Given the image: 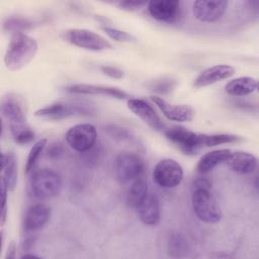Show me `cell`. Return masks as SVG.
I'll return each instance as SVG.
<instances>
[{
    "label": "cell",
    "mask_w": 259,
    "mask_h": 259,
    "mask_svg": "<svg viewBox=\"0 0 259 259\" xmlns=\"http://www.w3.org/2000/svg\"><path fill=\"white\" fill-rule=\"evenodd\" d=\"M37 41L26 33L13 34L4 56L5 66L17 71L29 64L37 53Z\"/></svg>",
    "instance_id": "1"
},
{
    "label": "cell",
    "mask_w": 259,
    "mask_h": 259,
    "mask_svg": "<svg viewBox=\"0 0 259 259\" xmlns=\"http://www.w3.org/2000/svg\"><path fill=\"white\" fill-rule=\"evenodd\" d=\"M62 186L60 174L52 169L44 168L31 173L27 183V190L33 198L46 200L57 196L61 192Z\"/></svg>",
    "instance_id": "2"
},
{
    "label": "cell",
    "mask_w": 259,
    "mask_h": 259,
    "mask_svg": "<svg viewBox=\"0 0 259 259\" xmlns=\"http://www.w3.org/2000/svg\"><path fill=\"white\" fill-rule=\"evenodd\" d=\"M192 209L197 219L206 224H217L222 219V209L211 189L198 188L191 190Z\"/></svg>",
    "instance_id": "3"
},
{
    "label": "cell",
    "mask_w": 259,
    "mask_h": 259,
    "mask_svg": "<svg viewBox=\"0 0 259 259\" xmlns=\"http://www.w3.org/2000/svg\"><path fill=\"white\" fill-rule=\"evenodd\" d=\"M163 134L185 155H194L205 147V134L195 133L181 125L165 128Z\"/></svg>",
    "instance_id": "4"
},
{
    "label": "cell",
    "mask_w": 259,
    "mask_h": 259,
    "mask_svg": "<svg viewBox=\"0 0 259 259\" xmlns=\"http://www.w3.org/2000/svg\"><path fill=\"white\" fill-rule=\"evenodd\" d=\"M64 40L75 47L92 51L102 52L113 49L109 40L97 32L86 28H70L63 34Z\"/></svg>",
    "instance_id": "5"
},
{
    "label": "cell",
    "mask_w": 259,
    "mask_h": 259,
    "mask_svg": "<svg viewBox=\"0 0 259 259\" xmlns=\"http://www.w3.org/2000/svg\"><path fill=\"white\" fill-rule=\"evenodd\" d=\"M183 168L174 159L160 160L154 167L152 177L154 182L165 189L177 187L183 180Z\"/></svg>",
    "instance_id": "6"
},
{
    "label": "cell",
    "mask_w": 259,
    "mask_h": 259,
    "mask_svg": "<svg viewBox=\"0 0 259 259\" xmlns=\"http://www.w3.org/2000/svg\"><path fill=\"white\" fill-rule=\"evenodd\" d=\"M91 109L81 103L58 101L48 104L37 110L34 115L46 120H61L76 115H88Z\"/></svg>",
    "instance_id": "7"
},
{
    "label": "cell",
    "mask_w": 259,
    "mask_h": 259,
    "mask_svg": "<svg viewBox=\"0 0 259 259\" xmlns=\"http://www.w3.org/2000/svg\"><path fill=\"white\" fill-rule=\"evenodd\" d=\"M145 172L144 160L135 153H120L115 159L116 178L121 183H127L142 177Z\"/></svg>",
    "instance_id": "8"
},
{
    "label": "cell",
    "mask_w": 259,
    "mask_h": 259,
    "mask_svg": "<svg viewBox=\"0 0 259 259\" xmlns=\"http://www.w3.org/2000/svg\"><path fill=\"white\" fill-rule=\"evenodd\" d=\"M65 139L73 150L85 153L95 146L97 132L91 123H78L67 131Z\"/></svg>",
    "instance_id": "9"
},
{
    "label": "cell",
    "mask_w": 259,
    "mask_h": 259,
    "mask_svg": "<svg viewBox=\"0 0 259 259\" xmlns=\"http://www.w3.org/2000/svg\"><path fill=\"white\" fill-rule=\"evenodd\" d=\"M1 113L3 118H5L8 122L10 135L27 128L29 126L23 108L14 97L7 96L2 99Z\"/></svg>",
    "instance_id": "10"
},
{
    "label": "cell",
    "mask_w": 259,
    "mask_h": 259,
    "mask_svg": "<svg viewBox=\"0 0 259 259\" xmlns=\"http://www.w3.org/2000/svg\"><path fill=\"white\" fill-rule=\"evenodd\" d=\"M126 104L127 108L152 130L164 132L166 128L165 123L155 110L152 103L143 98H130L127 99Z\"/></svg>",
    "instance_id": "11"
},
{
    "label": "cell",
    "mask_w": 259,
    "mask_h": 259,
    "mask_svg": "<svg viewBox=\"0 0 259 259\" xmlns=\"http://www.w3.org/2000/svg\"><path fill=\"white\" fill-rule=\"evenodd\" d=\"M228 4L226 0H197L192 5V13L201 22H215L223 17Z\"/></svg>",
    "instance_id": "12"
},
{
    "label": "cell",
    "mask_w": 259,
    "mask_h": 259,
    "mask_svg": "<svg viewBox=\"0 0 259 259\" xmlns=\"http://www.w3.org/2000/svg\"><path fill=\"white\" fill-rule=\"evenodd\" d=\"M147 10L152 18L172 23L181 15V2L178 0H153L148 2Z\"/></svg>",
    "instance_id": "13"
},
{
    "label": "cell",
    "mask_w": 259,
    "mask_h": 259,
    "mask_svg": "<svg viewBox=\"0 0 259 259\" xmlns=\"http://www.w3.org/2000/svg\"><path fill=\"white\" fill-rule=\"evenodd\" d=\"M151 100L155 105L160 109L162 114L169 120L178 121V122H187L190 121L193 117V109L191 106L186 104H172L166 101L164 98L152 95L150 96Z\"/></svg>",
    "instance_id": "14"
},
{
    "label": "cell",
    "mask_w": 259,
    "mask_h": 259,
    "mask_svg": "<svg viewBox=\"0 0 259 259\" xmlns=\"http://www.w3.org/2000/svg\"><path fill=\"white\" fill-rule=\"evenodd\" d=\"M70 93L74 94H83V95H100L115 98L118 100L126 99L128 97L127 93L120 88L107 86V85H96V84H86V83H77L72 84L66 88Z\"/></svg>",
    "instance_id": "15"
},
{
    "label": "cell",
    "mask_w": 259,
    "mask_h": 259,
    "mask_svg": "<svg viewBox=\"0 0 259 259\" xmlns=\"http://www.w3.org/2000/svg\"><path fill=\"white\" fill-rule=\"evenodd\" d=\"M51 218V208L45 203L30 205L23 217L22 227L25 233H34L41 230Z\"/></svg>",
    "instance_id": "16"
},
{
    "label": "cell",
    "mask_w": 259,
    "mask_h": 259,
    "mask_svg": "<svg viewBox=\"0 0 259 259\" xmlns=\"http://www.w3.org/2000/svg\"><path fill=\"white\" fill-rule=\"evenodd\" d=\"M235 73L234 67L226 64L214 65L201 71L193 82L195 88H203L220 81L229 79Z\"/></svg>",
    "instance_id": "17"
},
{
    "label": "cell",
    "mask_w": 259,
    "mask_h": 259,
    "mask_svg": "<svg viewBox=\"0 0 259 259\" xmlns=\"http://www.w3.org/2000/svg\"><path fill=\"white\" fill-rule=\"evenodd\" d=\"M235 173L247 175L253 173L257 168V158L249 152H232L225 162Z\"/></svg>",
    "instance_id": "18"
},
{
    "label": "cell",
    "mask_w": 259,
    "mask_h": 259,
    "mask_svg": "<svg viewBox=\"0 0 259 259\" xmlns=\"http://www.w3.org/2000/svg\"><path fill=\"white\" fill-rule=\"evenodd\" d=\"M138 214L140 221L147 226H155L161 218V205L158 196L149 192L144 201L139 205Z\"/></svg>",
    "instance_id": "19"
},
{
    "label": "cell",
    "mask_w": 259,
    "mask_h": 259,
    "mask_svg": "<svg viewBox=\"0 0 259 259\" xmlns=\"http://www.w3.org/2000/svg\"><path fill=\"white\" fill-rule=\"evenodd\" d=\"M1 161V180L5 183L8 191H13L18 178L17 159L12 152H7L2 153Z\"/></svg>",
    "instance_id": "20"
},
{
    "label": "cell",
    "mask_w": 259,
    "mask_h": 259,
    "mask_svg": "<svg viewBox=\"0 0 259 259\" xmlns=\"http://www.w3.org/2000/svg\"><path fill=\"white\" fill-rule=\"evenodd\" d=\"M232 151L230 149H217L202 155L196 164V171L199 174H206L218 165L225 163Z\"/></svg>",
    "instance_id": "21"
},
{
    "label": "cell",
    "mask_w": 259,
    "mask_h": 259,
    "mask_svg": "<svg viewBox=\"0 0 259 259\" xmlns=\"http://www.w3.org/2000/svg\"><path fill=\"white\" fill-rule=\"evenodd\" d=\"M257 80L253 77H238L229 81L225 86L227 94L235 97H243L254 93L257 90Z\"/></svg>",
    "instance_id": "22"
},
{
    "label": "cell",
    "mask_w": 259,
    "mask_h": 259,
    "mask_svg": "<svg viewBox=\"0 0 259 259\" xmlns=\"http://www.w3.org/2000/svg\"><path fill=\"white\" fill-rule=\"evenodd\" d=\"M149 187L147 184V181L140 177L136 180L132 181L131 186L127 189L126 195H125V202L127 206L131 208H138L139 205L144 201V199L149 194Z\"/></svg>",
    "instance_id": "23"
},
{
    "label": "cell",
    "mask_w": 259,
    "mask_h": 259,
    "mask_svg": "<svg viewBox=\"0 0 259 259\" xmlns=\"http://www.w3.org/2000/svg\"><path fill=\"white\" fill-rule=\"evenodd\" d=\"M168 254L174 258H182L187 256L189 245L185 236L179 232H172L167 242Z\"/></svg>",
    "instance_id": "24"
},
{
    "label": "cell",
    "mask_w": 259,
    "mask_h": 259,
    "mask_svg": "<svg viewBox=\"0 0 259 259\" xmlns=\"http://www.w3.org/2000/svg\"><path fill=\"white\" fill-rule=\"evenodd\" d=\"M34 25L31 19L21 16H11L3 21V29L13 34L24 33V31L33 28Z\"/></svg>",
    "instance_id": "25"
},
{
    "label": "cell",
    "mask_w": 259,
    "mask_h": 259,
    "mask_svg": "<svg viewBox=\"0 0 259 259\" xmlns=\"http://www.w3.org/2000/svg\"><path fill=\"white\" fill-rule=\"evenodd\" d=\"M47 143H48L47 139H40V140L36 141L30 148L29 153L27 155L25 168H24L26 174H31L33 172V169L38 161V158L40 157L41 153L44 152L45 148L47 147Z\"/></svg>",
    "instance_id": "26"
},
{
    "label": "cell",
    "mask_w": 259,
    "mask_h": 259,
    "mask_svg": "<svg viewBox=\"0 0 259 259\" xmlns=\"http://www.w3.org/2000/svg\"><path fill=\"white\" fill-rule=\"evenodd\" d=\"M102 30L110 39L118 42H133L136 40L135 36H133L131 33L112 26H102Z\"/></svg>",
    "instance_id": "27"
},
{
    "label": "cell",
    "mask_w": 259,
    "mask_h": 259,
    "mask_svg": "<svg viewBox=\"0 0 259 259\" xmlns=\"http://www.w3.org/2000/svg\"><path fill=\"white\" fill-rule=\"evenodd\" d=\"M148 2L146 1H140V0H127V1H121L119 2L118 6L120 9L125 11H136L139 10L145 6H147Z\"/></svg>",
    "instance_id": "28"
},
{
    "label": "cell",
    "mask_w": 259,
    "mask_h": 259,
    "mask_svg": "<svg viewBox=\"0 0 259 259\" xmlns=\"http://www.w3.org/2000/svg\"><path fill=\"white\" fill-rule=\"evenodd\" d=\"M7 192L8 189L5 183L1 180V200H2V212H1V226L3 227L7 219Z\"/></svg>",
    "instance_id": "29"
},
{
    "label": "cell",
    "mask_w": 259,
    "mask_h": 259,
    "mask_svg": "<svg viewBox=\"0 0 259 259\" xmlns=\"http://www.w3.org/2000/svg\"><path fill=\"white\" fill-rule=\"evenodd\" d=\"M101 72L105 75H107L108 77L110 78H113V79H121L123 76H124V73L121 69L117 68V67H114V66H101L100 68Z\"/></svg>",
    "instance_id": "30"
},
{
    "label": "cell",
    "mask_w": 259,
    "mask_h": 259,
    "mask_svg": "<svg viewBox=\"0 0 259 259\" xmlns=\"http://www.w3.org/2000/svg\"><path fill=\"white\" fill-rule=\"evenodd\" d=\"M34 243H35V236L32 235V233H26V236L22 241V250L25 252L30 251Z\"/></svg>",
    "instance_id": "31"
},
{
    "label": "cell",
    "mask_w": 259,
    "mask_h": 259,
    "mask_svg": "<svg viewBox=\"0 0 259 259\" xmlns=\"http://www.w3.org/2000/svg\"><path fill=\"white\" fill-rule=\"evenodd\" d=\"M48 153L50 157H57L62 153V148L59 144H53L50 146Z\"/></svg>",
    "instance_id": "32"
},
{
    "label": "cell",
    "mask_w": 259,
    "mask_h": 259,
    "mask_svg": "<svg viewBox=\"0 0 259 259\" xmlns=\"http://www.w3.org/2000/svg\"><path fill=\"white\" fill-rule=\"evenodd\" d=\"M16 255V246L13 241H11L7 247V252L5 258H14Z\"/></svg>",
    "instance_id": "33"
},
{
    "label": "cell",
    "mask_w": 259,
    "mask_h": 259,
    "mask_svg": "<svg viewBox=\"0 0 259 259\" xmlns=\"http://www.w3.org/2000/svg\"><path fill=\"white\" fill-rule=\"evenodd\" d=\"M21 258H39V256L33 254H24L21 256Z\"/></svg>",
    "instance_id": "34"
}]
</instances>
